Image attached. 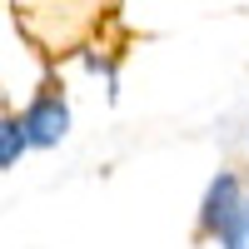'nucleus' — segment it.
I'll return each instance as SVG.
<instances>
[{
  "label": "nucleus",
  "mask_w": 249,
  "mask_h": 249,
  "mask_svg": "<svg viewBox=\"0 0 249 249\" xmlns=\"http://www.w3.org/2000/svg\"><path fill=\"white\" fill-rule=\"evenodd\" d=\"M20 130H25V144H30V150H50V144L65 140V130H70V105H65V95H60L55 75H45V85H40L35 100L25 105Z\"/></svg>",
  "instance_id": "obj_1"
},
{
  "label": "nucleus",
  "mask_w": 249,
  "mask_h": 249,
  "mask_svg": "<svg viewBox=\"0 0 249 249\" xmlns=\"http://www.w3.org/2000/svg\"><path fill=\"white\" fill-rule=\"evenodd\" d=\"M219 244H224V249H249V199L239 204V214L230 219V230L219 234Z\"/></svg>",
  "instance_id": "obj_4"
},
{
  "label": "nucleus",
  "mask_w": 249,
  "mask_h": 249,
  "mask_svg": "<svg viewBox=\"0 0 249 249\" xmlns=\"http://www.w3.org/2000/svg\"><path fill=\"white\" fill-rule=\"evenodd\" d=\"M239 204H244L239 175L219 170L210 179V190H204V199H199V230H195V239H219L224 230H230V219L239 214Z\"/></svg>",
  "instance_id": "obj_2"
},
{
  "label": "nucleus",
  "mask_w": 249,
  "mask_h": 249,
  "mask_svg": "<svg viewBox=\"0 0 249 249\" xmlns=\"http://www.w3.org/2000/svg\"><path fill=\"white\" fill-rule=\"evenodd\" d=\"M25 130H20V115H5L0 110V170H10V164H20V155H25Z\"/></svg>",
  "instance_id": "obj_3"
}]
</instances>
